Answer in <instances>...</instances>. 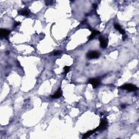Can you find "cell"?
Segmentation results:
<instances>
[{"instance_id": "cell-7", "label": "cell", "mask_w": 139, "mask_h": 139, "mask_svg": "<svg viewBox=\"0 0 139 139\" xmlns=\"http://www.w3.org/2000/svg\"><path fill=\"white\" fill-rule=\"evenodd\" d=\"M114 26L115 28L117 29V31H119V32L121 34H122V35H125V34H126V32H125L124 29H123L119 23H114Z\"/></svg>"}, {"instance_id": "cell-10", "label": "cell", "mask_w": 139, "mask_h": 139, "mask_svg": "<svg viewBox=\"0 0 139 139\" xmlns=\"http://www.w3.org/2000/svg\"><path fill=\"white\" fill-rule=\"evenodd\" d=\"M100 31L97 30H93L92 31V33L89 36V40H93V38H94L97 35L100 34Z\"/></svg>"}, {"instance_id": "cell-8", "label": "cell", "mask_w": 139, "mask_h": 139, "mask_svg": "<svg viewBox=\"0 0 139 139\" xmlns=\"http://www.w3.org/2000/svg\"><path fill=\"white\" fill-rule=\"evenodd\" d=\"M98 131V129H97V128H96V129H93V130H90V131H89L87 132V133H85L84 135H83V136L82 137L83 139H86V138H88L90 136H91V135H93V134H94L96 131Z\"/></svg>"}, {"instance_id": "cell-4", "label": "cell", "mask_w": 139, "mask_h": 139, "mask_svg": "<svg viewBox=\"0 0 139 139\" xmlns=\"http://www.w3.org/2000/svg\"><path fill=\"white\" fill-rule=\"evenodd\" d=\"M89 83L92 84L93 88H96L100 85V81L95 78H91L89 81Z\"/></svg>"}, {"instance_id": "cell-5", "label": "cell", "mask_w": 139, "mask_h": 139, "mask_svg": "<svg viewBox=\"0 0 139 139\" xmlns=\"http://www.w3.org/2000/svg\"><path fill=\"white\" fill-rule=\"evenodd\" d=\"M107 121L105 120H103L102 121L100 122V123L98 127H97V129L98 130H102L105 129L107 128Z\"/></svg>"}, {"instance_id": "cell-11", "label": "cell", "mask_w": 139, "mask_h": 139, "mask_svg": "<svg viewBox=\"0 0 139 139\" xmlns=\"http://www.w3.org/2000/svg\"><path fill=\"white\" fill-rule=\"evenodd\" d=\"M18 13H19V14L22 15V16H28L29 14V12L27 9L25 8L24 9L19 10Z\"/></svg>"}, {"instance_id": "cell-9", "label": "cell", "mask_w": 139, "mask_h": 139, "mask_svg": "<svg viewBox=\"0 0 139 139\" xmlns=\"http://www.w3.org/2000/svg\"><path fill=\"white\" fill-rule=\"evenodd\" d=\"M62 89L60 88L59 89L57 90V91L54 93V94L52 95L51 97L52 98H59L62 96Z\"/></svg>"}, {"instance_id": "cell-2", "label": "cell", "mask_w": 139, "mask_h": 139, "mask_svg": "<svg viewBox=\"0 0 139 139\" xmlns=\"http://www.w3.org/2000/svg\"><path fill=\"white\" fill-rule=\"evenodd\" d=\"M100 53L97 51H89L87 53L86 57L89 59H97L100 57Z\"/></svg>"}, {"instance_id": "cell-15", "label": "cell", "mask_w": 139, "mask_h": 139, "mask_svg": "<svg viewBox=\"0 0 139 139\" xmlns=\"http://www.w3.org/2000/svg\"><path fill=\"white\" fill-rule=\"evenodd\" d=\"M97 7V4H96V3H94V4H93V7L95 9Z\"/></svg>"}, {"instance_id": "cell-1", "label": "cell", "mask_w": 139, "mask_h": 139, "mask_svg": "<svg viewBox=\"0 0 139 139\" xmlns=\"http://www.w3.org/2000/svg\"><path fill=\"white\" fill-rule=\"evenodd\" d=\"M121 88L122 89L127 90L129 91H135L138 90V88L136 85L131 84H127L121 86Z\"/></svg>"}, {"instance_id": "cell-6", "label": "cell", "mask_w": 139, "mask_h": 139, "mask_svg": "<svg viewBox=\"0 0 139 139\" xmlns=\"http://www.w3.org/2000/svg\"><path fill=\"white\" fill-rule=\"evenodd\" d=\"M10 34V31L8 29H4V28H1L0 30V34H1V37L3 38H7L8 37L9 34Z\"/></svg>"}, {"instance_id": "cell-14", "label": "cell", "mask_w": 139, "mask_h": 139, "mask_svg": "<svg viewBox=\"0 0 139 139\" xmlns=\"http://www.w3.org/2000/svg\"><path fill=\"white\" fill-rule=\"evenodd\" d=\"M20 23L19 22H15V23L14 24V27H16L17 26H18L19 25H20Z\"/></svg>"}, {"instance_id": "cell-13", "label": "cell", "mask_w": 139, "mask_h": 139, "mask_svg": "<svg viewBox=\"0 0 139 139\" xmlns=\"http://www.w3.org/2000/svg\"><path fill=\"white\" fill-rule=\"evenodd\" d=\"M61 53V52L59 51H57L54 52V55H58L59 54Z\"/></svg>"}, {"instance_id": "cell-16", "label": "cell", "mask_w": 139, "mask_h": 139, "mask_svg": "<svg viewBox=\"0 0 139 139\" xmlns=\"http://www.w3.org/2000/svg\"><path fill=\"white\" fill-rule=\"evenodd\" d=\"M125 107H126V105H121V107L123 108H124Z\"/></svg>"}, {"instance_id": "cell-3", "label": "cell", "mask_w": 139, "mask_h": 139, "mask_svg": "<svg viewBox=\"0 0 139 139\" xmlns=\"http://www.w3.org/2000/svg\"><path fill=\"white\" fill-rule=\"evenodd\" d=\"M99 40L100 41V47L102 48H105L108 46V39L107 38L100 36L99 37Z\"/></svg>"}, {"instance_id": "cell-12", "label": "cell", "mask_w": 139, "mask_h": 139, "mask_svg": "<svg viewBox=\"0 0 139 139\" xmlns=\"http://www.w3.org/2000/svg\"><path fill=\"white\" fill-rule=\"evenodd\" d=\"M70 67L68 66H64V74H66L67 73H68L70 71Z\"/></svg>"}]
</instances>
